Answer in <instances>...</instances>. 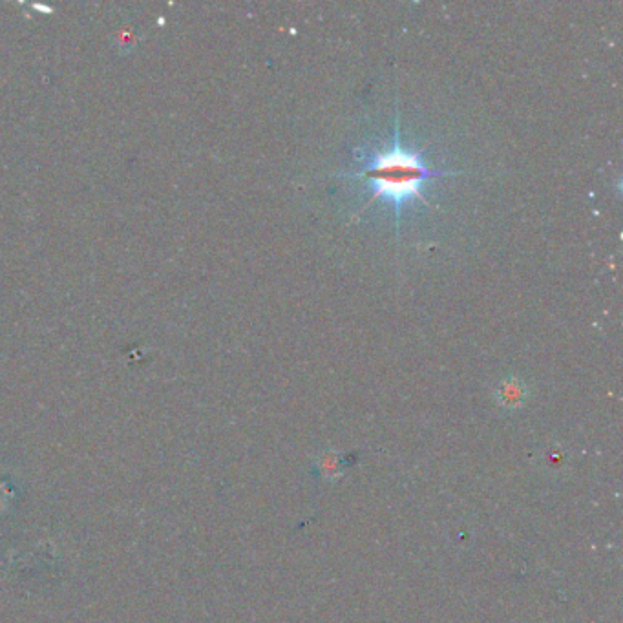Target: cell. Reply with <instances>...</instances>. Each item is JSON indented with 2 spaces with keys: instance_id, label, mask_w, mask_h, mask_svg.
Segmentation results:
<instances>
[{
  "instance_id": "1",
  "label": "cell",
  "mask_w": 623,
  "mask_h": 623,
  "mask_svg": "<svg viewBox=\"0 0 623 623\" xmlns=\"http://www.w3.org/2000/svg\"><path fill=\"white\" fill-rule=\"evenodd\" d=\"M362 163L364 167L355 174H348V178L366 181L370 185L371 198L366 201L364 209L371 207L375 200L388 201L395 209L397 225L401 223L406 205L413 201H421L426 205L423 189L428 181L437 176H448V172H435L426 165L423 150H413L402 145L399 117L395 119L393 141L384 148L368 152Z\"/></svg>"
},
{
  "instance_id": "2",
  "label": "cell",
  "mask_w": 623,
  "mask_h": 623,
  "mask_svg": "<svg viewBox=\"0 0 623 623\" xmlns=\"http://www.w3.org/2000/svg\"><path fill=\"white\" fill-rule=\"evenodd\" d=\"M536 463L545 476L560 477L569 470L571 454L561 444H550L543 452H539Z\"/></svg>"
},
{
  "instance_id": "3",
  "label": "cell",
  "mask_w": 623,
  "mask_h": 623,
  "mask_svg": "<svg viewBox=\"0 0 623 623\" xmlns=\"http://www.w3.org/2000/svg\"><path fill=\"white\" fill-rule=\"evenodd\" d=\"M528 391L518 379L503 381L496 390V401L505 410H518L527 401Z\"/></svg>"
},
{
  "instance_id": "4",
  "label": "cell",
  "mask_w": 623,
  "mask_h": 623,
  "mask_svg": "<svg viewBox=\"0 0 623 623\" xmlns=\"http://www.w3.org/2000/svg\"><path fill=\"white\" fill-rule=\"evenodd\" d=\"M318 474L324 481H335L344 474V459L335 450H328L317 457Z\"/></svg>"
}]
</instances>
